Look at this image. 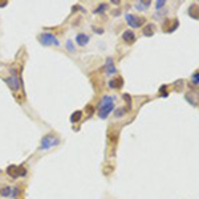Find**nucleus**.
<instances>
[{"instance_id": "25", "label": "nucleus", "mask_w": 199, "mask_h": 199, "mask_svg": "<svg viewBox=\"0 0 199 199\" xmlns=\"http://www.w3.org/2000/svg\"><path fill=\"white\" fill-rule=\"evenodd\" d=\"M86 109H88V112H89V115H92V113L94 112V110H93V106H90V105L86 106Z\"/></svg>"}, {"instance_id": "22", "label": "nucleus", "mask_w": 199, "mask_h": 199, "mask_svg": "<svg viewBox=\"0 0 199 199\" xmlns=\"http://www.w3.org/2000/svg\"><path fill=\"white\" fill-rule=\"evenodd\" d=\"M67 48L70 50V52H74V46H73V43L70 41V40H68L67 41Z\"/></svg>"}, {"instance_id": "5", "label": "nucleus", "mask_w": 199, "mask_h": 199, "mask_svg": "<svg viewBox=\"0 0 199 199\" xmlns=\"http://www.w3.org/2000/svg\"><path fill=\"white\" fill-rule=\"evenodd\" d=\"M125 17H126L128 24L132 28H139L141 25H142V23H145L143 17H139V16H136V15H130V13H128Z\"/></svg>"}, {"instance_id": "6", "label": "nucleus", "mask_w": 199, "mask_h": 199, "mask_svg": "<svg viewBox=\"0 0 199 199\" xmlns=\"http://www.w3.org/2000/svg\"><path fill=\"white\" fill-rule=\"evenodd\" d=\"M5 82L8 84V86L12 90H17L20 88V82H19V78H17V76H16L15 69H12V76H9L8 78H5Z\"/></svg>"}, {"instance_id": "3", "label": "nucleus", "mask_w": 199, "mask_h": 199, "mask_svg": "<svg viewBox=\"0 0 199 199\" xmlns=\"http://www.w3.org/2000/svg\"><path fill=\"white\" fill-rule=\"evenodd\" d=\"M39 40L41 41V44H44V45H56V46L60 45V41L55 37V35L48 33V32H45V33H41V35H40Z\"/></svg>"}, {"instance_id": "18", "label": "nucleus", "mask_w": 199, "mask_h": 199, "mask_svg": "<svg viewBox=\"0 0 199 199\" xmlns=\"http://www.w3.org/2000/svg\"><path fill=\"white\" fill-rule=\"evenodd\" d=\"M106 8H108L106 4H104V3H102V4H100V5L94 9V13H104L105 11H106Z\"/></svg>"}, {"instance_id": "17", "label": "nucleus", "mask_w": 199, "mask_h": 199, "mask_svg": "<svg viewBox=\"0 0 199 199\" xmlns=\"http://www.w3.org/2000/svg\"><path fill=\"white\" fill-rule=\"evenodd\" d=\"M178 24H179V23H178V20L174 19V20H173V25H171V27H170L166 32H167V33H173V32H174V31L177 29V28H178Z\"/></svg>"}, {"instance_id": "16", "label": "nucleus", "mask_w": 199, "mask_h": 199, "mask_svg": "<svg viewBox=\"0 0 199 199\" xmlns=\"http://www.w3.org/2000/svg\"><path fill=\"white\" fill-rule=\"evenodd\" d=\"M143 35H145V36H153V35H154V32H153V25H147V27H145Z\"/></svg>"}, {"instance_id": "24", "label": "nucleus", "mask_w": 199, "mask_h": 199, "mask_svg": "<svg viewBox=\"0 0 199 199\" xmlns=\"http://www.w3.org/2000/svg\"><path fill=\"white\" fill-rule=\"evenodd\" d=\"M124 100H125V101H128L129 105L132 106V98H130V96L128 94V93H125V94H124Z\"/></svg>"}, {"instance_id": "8", "label": "nucleus", "mask_w": 199, "mask_h": 199, "mask_svg": "<svg viewBox=\"0 0 199 199\" xmlns=\"http://www.w3.org/2000/svg\"><path fill=\"white\" fill-rule=\"evenodd\" d=\"M122 39L125 40L128 44H134L136 43V33L133 31H125L124 33H122Z\"/></svg>"}, {"instance_id": "19", "label": "nucleus", "mask_w": 199, "mask_h": 199, "mask_svg": "<svg viewBox=\"0 0 199 199\" xmlns=\"http://www.w3.org/2000/svg\"><path fill=\"white\" fill-rule=\"evenodd\" d=\"M191 80H193V84L194 85H199V72H195L191 76Z\"/></svg>"}, {"instance_id": "9", "label": "nucleus", "mask_w": 199, "mask_h": 199, "mask_svg": "<svg viewBox=\"0 0 199 199\" xmlns=\"http://www.w3.org/2000/svg\"><path fill=\"white\" fill-rule=\"evenodd\" d=\"M109 86L112 89H121L122 86H124V80H122L121 77H115V78H113V80H110L109 81Z\"/></svg>"}, {"instance_id": "20", "label": "nucleus", "mask_w": 199, "mask_h": 199, "mask_svg": "<svg viewBox=\"0 0 199 199\" xmlns=\"http://www.w3.org/2000/svg\"><path fill=\"white\" fill-rule=\"evenodd\" d=\"M125 113H126V109H125V108H121V109H117V110H115L114 114H115V117L118 118V117H121V115H124Z\"/></svg>"}, {"instance_id": "15", "label": "nucleus", "mask_w": 199, "mask_h": 199, "mask_svg": "<svg viewBox=\"0 0 199 199\" xmlns=\"http://www.w3.org/2000/svg\"><path fill=\"white\" fill-rule=\"evenodd\" d=\"M150 4H151L150 2L142 0V2H139L138 4H136V8H137V9H145V8H147V7H150Z\"/></svg>"}, {"instance_id": "2", "label": "nucleus", "mask_w": 199, "mask_h": 199, "mask_svg": "<svg viewBox=\"0 0 199 199\" xmlns=\"http://www.w3.org/2000/svg\"><path fill=\"white\" fill-rule=\"evenodd\" d=\"M60 143V138H57L53 134H46L45 137H43L41 145H40V150H48L53 146H57Z\"/></svg>"}, {"instance_id": "12", "label": "nucleus", "mask_w": 199, "mask_h": 199, "mask_svg": "<svg viewBox=\"0 0 199 199\" xmlns=\"http://www.w3.org/2000/svg\"><path fill=\"white\" fill-rule=\"evenodd\" d=\"M184 98L189 101L193 106H197L198 105V97H197V94H194V93H187V94L184 96Z\"/></svg>"}, {"instance_id": "13", "label": "nucleus", "mask_w": 199, "mask_h": 199, "mask_svg": "<svg viewBox=\"0 0 199 199\" xmlns=\"http://www.w3.org/2000/svg\"><path fill=\"white\" fill-rule=\"evenodd\" d=\"M81 118H82V112L77 110V112H74V113L70 115V122H78Z\"/></svg>"}, {"instance_id": "4", "label": "nucleus", "mask_w": 199, "mask_h": 199, "mask_svg": "<svg viewBox=\"0 0 199 199\" xmlns=\"http://www.w3.org/2000/svg\"><path fill=\"white\" fill-rule=\"evenodd\" d=\"M7 173H8L12 178H19V177L27 175V169L21 167V166H9V167L7 169Z\"/></svg>"}, {"instance_id": "10", "label": "nucleus", "mask_w": 199, "mask_h": 199, "mask_svg": "<svg viewBox=\"0 0 199 199\" xmlns=\"http://www.w3.org/2000/svg\"><path fill=\"white\" fill-rule=\"evenodd\" d=\"M76 43H77L78 45L84 46L89 43V36L85 35V33H78L77 36H76Z\"/></svg>"}, {"instance_id": "23", "label": "nucleus", "mask_w": 199, "mask_h": 199, "mask_svg": "<svg viewBox=\"0 0 199 199\" xmlns=\"http://www.w3.org/2000/svg\"><path fill=\"white\" fill-rule=\"evenodd\" d=\"M165 4H166L165 0H158L157 4H155V7H157V9H159V8H162V7H163Z\"/></svg>"}, {"instance_id": "1", "label": "nucleus", "mask_w": 199, "mask_h": 199, "mask_svg": "<svg viewBox=\"0 0 199 199\" xmlns=\"http://www.w3.org/2000/svg\"><path fill=\"white\" fill-rule=\"evenodd\" d=\"M114 109V97L112 96H104L102 100L100 101L98 104V115L100 118H108V115H109L112 112Z\"/></svg>"}, {"instance_id": "14", "label": "nucleus", "mask_w": 199, "mask_h": 199, "mask_svg": "<svg viewBox=\"0 0 199 199\" xmlns=\"http://www.w3.org/2000/svg\"><path fill=\"white\" fill-rule=\"evenodd\" d=\"M11 191H12V189H11L9 186H4L3 187V189H0V195H2V197H9L11 195Z\"/></svg>"}, {"instance_id": "21", "label": "nucleus", "mask_w": 199, "mask_h": 199, "mask_svg": "<svg viewBox=\"0 0 199 199\" xmlns=\"http://www.w3.org/2000/svg\"><path fill=\"white\" fill-rule=\"evenodd\" d=\"M19 194H20V189H19V187H15V189H12V191H11V197H12V198H16Z\"/></svg>"}, {"instance_id": "26", "label": "nucleus", "mask_w": 199, "mask_h": 199, "mask_svg": "<svg viewBox=\"0 0 199 199\" xmlns=\"http://www.w3.org/2000/svg\"><path fill=\"white\" fill-rule=\"evenodd\" d=\"M112 3H113V4H119L118 0H112Z\"/></svg>"}, {"instance_id": "7", "label": "nucleus", "mask_w": 199, "mask_h": 199, "mask_svg": "<svg viewBox=\"0 0 199 199\" xmlns=\"http://www.w3.org/2000/svg\"><path fill=\"white\" fill-rule=\"evenodd\" d=\"M105 70H106L108 76L117 73V68L114 67V63H113V59H112V57H108L106 59V63H105Z\"/></svg>"}, {"instance_id": "11", "label": "nucleus", "mask_w": 199, "mask_h": 199, "mask_svg": "<svg viewBox=\"0 0 199 199\" xmlns=\"http://www.w3.org/2000/svg\"><path fill=\"white\" fill-rule=\"evenodd\" d=\"M189 15L195 20H199V7L197 4H191L189 8Z\"/></svg>"}]
</instances>
